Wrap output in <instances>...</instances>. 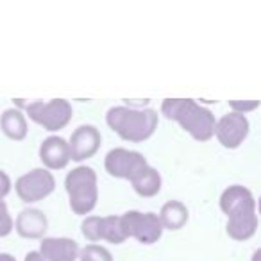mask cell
<instances>
[{
    "instance_id": "9a60e30c",
    "label": "cell",
    "mask_w": 261,
    "mask_h": 261,
    "mask_svg": "<svg viewBox=\"0 0 261 261\" xmlns=\"http://www.w3.org/2000/svg\"><path fill=\"white\" fill-rule=\"evenodd\" d=\"M0 127L2 133L11 140H23L27 136V122L20 109H8L2 113Z\"/></svg>"
},
{
    "instance_id": "603a6c76",
    "label": "cell",
    "mask_w": 261,
    "mask_h": 261,
    "mask_svg": "<svg viewBox=\"0 0 261 261\" xmlns=\"http://www.w3.org/2000/svg\"><path fill=\"white\" fill-rule=\"evenodd\" d=\"M0 261H16L11 254H0Z\"/></svg>"
},
{
    "instance_id": "2e32d148",
    "label": "cell",
    "mask_w": 261,
    "mask_h": 261,
    "mask_svg": "<svg viewBox=\"0 0 261 261\" xmlns=\"http://www.w3.org/2000/svg\"><path fill=\"white\" fill-rule=\"evenodd\" d=\"M158 218H160L163 227L174 229L175 231V229H181L186 224V220H188V210L179 200H170V202H167L161 207V213Z\"/></svg>"
},
{
    "instance_id": "ac0fdd59",
    "label": "cell",
    "mask_w": 261,
    "mask_h": 261,
    "mask_svg": "<svg viewBox=\"0 0 261 261\" xmlns=\"http://www.w3.org/2000/svg\"><path fill=\"white\" fill-rule=\"evenodd\" d=\"M81 261H111V254L104 247L91 243L81 250Z\"/></svg>"
},
{
    "instance_id": "44dd1931",
    "label": "cell",
    "mask_w": 261,
    "mask_h": 261,
    "mask_svg": "<svg viewBox=\"0 0 261 261\" xmlns=\"http://www.w3.org/2000/svg\"><path fill=\"white\" fill-rule=\"evenodd\" d=\"M229 106H231L232 109H242V111H249V109H254V108H257V102L256 100H252V102H236V100H231L229 102ZM240 111V113H242Z\"/></svg>"
},
{
    "instance_id": "ffe728a7",
    "label": "cell",
    "mask_w": 261,
    "mask_h": 261,
    "mask_svg": "<svg viewBox=\"0 0 261 261\" xmlns=\"http://www.w3.org/2000/svg\"><path fill=\"white\" fill-rule=\"evenodd\" d=\"M9 190H11V181H9V177L4 172L0 170V200H2V197L8 195Z\"/></svg>"
},
{
    "instance_id": "3957f363",
    "label": "cell",
    "mask_w": 261,
    "mask_h": 261,
    "mask_svg": "<svg viewBox=\"0 0 261 261\" xmlns=\"http://www.w3.org/2000/svg\"><path fill=\"white\" fill-rule=\"evenodd\" d=\"M108 123L120 138L138 143L150 138L156 130L158 113L154 109L111 108L108 111Z\"/></svg>"
},
{
    "instance_id": "ba28073f",
    "label": "cell",
    "mask_w": 261,
    "mask_h": 261,
    "mask_svg": "<svg viewBox=\"0 0 261 261\" xmlns=\"http://www.w3.org/2000/svg\"><path fill=\"white\" fill-rule=\"evenodd\" d=\"M56 181L45 168H34L16 181V193L23 202H36L54 192Z\"/></svg>"
},
{
    "instance_id": "8992f818",
    "label": "cell",
    "mask_w": 261,
    "mask_h": 261,
    "mask_svg": "<svg viewBox=\"0 0 261 261\" xmlns=\"http://www.w3.org/2000/svg\"><path fill=\"white\" fill-rule=\"evenodd\" d=\"M123 234L129 238H136L142 243H156L161 238L163 225L156 213H140V211H127L123 217H120Z\"/></svg>"
},
{
    "instance_id": "8fae6325",
    "label": "cell",
    "mask_w": 261,
    "mask_h": 261,
    "mask_svg": "<svg viewBox=\"0 0 261 261\" xmlns=\"http://www.w3.org/2000/svg\"><path fill=\"white\" fill-rule=\"evenodd\" d=\"M100 147V133L93 125H81L75 129L68 143L70 160L83 161L91 158Z\"/></svg>"
},
{
    "instance_id": "52a82bcc",
    "label": "cell",
    "mask_w": 261,
    "mask_h": 261,
    "mask_svg": "<svg viewBox=\"0 0 261 261\" xmlns=\"http://www.w3.org/2000/svg\"><path fill=\"white\" fill-rule=\"evenodd\" d=\"M149 168L147 160L140 152L127 149H113L106 156V170L113 177L129 179L130 182L136 181L143 172Z\"/></svg>"
},
{
    "instance_id": "5bb4252c",
    "label": "cell",
    "mask_w": 261,
    "mask_h": 261,
    "mask_svg": "<svg viewBox=\"0 0 261 261\" xmlns=\"http://www.w3.org/2000/svg\"><path fill=\"white\" fill-rule=\"evenodd\" d=\"M16 231L23 238H41L47 231V218L40 210H23L16 218Z\"/></svg>"
},
{
    "instance_id": "7a4b0ae2",
    "label": "cell",
    "mask_w": 261,
    "mask_h": 261,
    "mask_svg": "<svg viewBox=\"0 0 261 261\" xmlns=\"http://www.w3.org/2000/svg\"><path fill=\"white\" fill-rule=\"evenodd\" d=\"M161 111L167 118L175 120L188 130L190 135L199 142H207L215 133L213 113L210 109L199 106L195 100L190 98H167L161 106Z\"/></svg>"
},
{
    "instance_id": "7c38bea8",
    "label": "cell",
    "mask_w": 261,
    "mask_h": 261,
    "mask_svg": "<svg viewBox=\"0 0 261 261\" xmlns=\"http://www.w3.org/2000/svg\"><path fill=\"white\" fill-rule=\"evenodd\" d=\"M41 161L47 168L58 170V168H65L70 161V150L68 143L59 136H50L43 142L40 149Z\"/></svg>"
},
{
    "instance_id": "30bf717a",
    "label": "cell",
    "mask_w": 261,
    "mask_h": 261,
    "mask_svg": "<svg viewBox=\"0 0 261 261\" xmlns=\"http://www.w3.org/2000/svg\"><path fill=\"white\" fill-rule=\"evenodd\" d=\"M249 133V120L243 116V113L232 111L224 115L218 123H215V133L218 142L227 149H234L245 140Z\"/></svg>"
},
{
    "instance_id": "6da1fadb",
    "label": "cell",
    "mask_w": 261,
    "mask_h": 261,
    "mask_svg": "<svg viewBox=\"0 0 261 261\" xmlns=\"http://www.w3.org/2000/svg\"><path fill=\"white\" fill-rule=\"evenodd\" d=\"M220 207L229 217L227 234L232 240H247L256 232V202L247 188L240 185L229 186L220 197Z\"/></svg>"
},
{
    "instance_id": "d6986e66",
    "label": "cell",
    "mask_w": 261,
    "mask_h": 261,
    "mask_svg": "<svg viewBox=\"0 0 261 261\" xmlns=\"http://www.w3.org/2000/svg\"><path fill=\"white\" fill-rule=\"evenodd\" d=\"M13 229V220L9 217L8 206L4 200H0V236H8Z\"/></svg>"
},
{
    "instance_id": "277c9868",
    "label": "cell",
    "mask_w": 261,
    "mask_h": 261,
    "mask_svg": "<svg viewBox=\"0 0 261 261\" xmlns=\"http://www.w3.org/2000/svg\"><path fill=\"white\" fill-rule=\"evenodd\" d=\"M66 192L70 195V207L75 215H86L97 204V175L90 167H79L66 175Z\"/></svg>"
},
{
    "instance_id": "9c48e42d",
    "label": "cell",
    "mask_w": 261,
    "mask_h": 261,
    "mask_svg": "<svg viewBox=\"0 0 261 261\" xmlns=\"http://www.w3.org/2000/svg\"><path fill=\"white\" fill-rule=\"evenodd\" d=\"M83 234L90 242L106 240L116 245L127 240V236L123 234L120 217H88L83 222Z\"/></svg>"
},
{
    "instance_id": "4fadbf2b",
    "label": "cell",
    "mask_w": 261,
    "mask_h": 261,
    "mask_svg": "<svg viewBox=\"0 0 261 261\" xmlns=\"http://www.w3.org/2000/svg\"><path fill=\"white\" fill-rule=\"evenodd\" d=\"M40 254L45 261H75L79 247L70 238H45Z\"/></svg>"
},
{
    "instance_id": "7402d4cb",
    "label": "cell",
    "mask_w": 261,
    "mask_h": 261,
    "mask_svg": "<svg viewBox=\"0 0 261 261\" xmlns=\"http://www.w3.org/2000/svg\"><path fill=\"white\" fill-rule=\"evenodd\" d=\"M25 261H45L43 256H41L40 252H29L25 256Z\"/></svg>"
},
{
    "instance_id": "e0dca14e",
    "label": "cell",
    "mask_w": 261,
    "mask_h": 261,
    "mask_svg": "<svg viewBox=\"0 0 261 261\" xmlns=\"http://www.w3.org/2000/svg\"><path fill=\"white\" fill-rule=\"evenodd\" d=\"M133 188L142 197H154L161 190V177L156 168L149 167L136 181H133Z\"/></svg>"
},
{
    "instance_id": "5b68a950",
    "label": "cell",
    "mask_w": 261,
    "mask_h": 261,
    "mask_svg": "<svg viewBox=\"0 0 261 261\" xmlns=\"http://www.w3.org/2000/svg\"><path fill=\"white\" fill-rule=\"evenodd\" d=\"M15 104L18 108H23L33 122L43 125L47 130H58L63 129L72 118V106L65 98H54L50 102L34 100V102H23L16 98Z\"/></svg>"
}]
</instances>
